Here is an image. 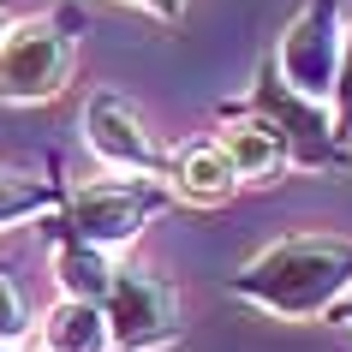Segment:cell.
<instances>
[{
    "label": "cell",
    "instance_id": "6da1fadb",
    "mask_svg": "<svg viewBox=\"0 0 352 352\" xmlns=\"http://www.w3.org/2000/svg\"><path fill=\"white\" fill-rule=\"evenodd\" d=\"M227 293L239 305L280 316V322H316L352 293V239L340 233H280L227 275Z\"/></svg>",
    "mask_w": 352,
    "mask_h": 352
},
{
    "label": "cell",
    "instance_id": "7a4b0ae2",
    "mask_svg": "<svg viewBox=\"0 0 352 352\" xmlns=\"http://www.w3.org/2000/svg\"><path fill=\"white\" fill-rule=\"evenodd\" d=\"M173 209V191L167 179H149V173H108V179H84V186L60 191V209L48 215V233L54 239H78L96 245V251H131L144 239V227L155 215Z\"/></svg>",
    "mask_w": 352,
    "mask_h": 352
},
{
    "label": "cell",
    "instance_id": "3957f363",
    "mask_svg": "<svg viewBox=\"0 0 352 352\" xmlns=\"http://www.w3.org/2000/svg\"><path fill=\"white\" fill-rule=\"evenodd\" d=\"M78 30H84L78 6H54V12H30V19L6 24V36H0V102L6 108L54 102L72 84Z\"/></svg>",
    "mask_w": 352,
    "mask_h": 352
},
{
    "label": "cell",
    "instance_id": "277c9868",
    "mask_svg": "<svg viewBox=\"0 0 352 352\" xmlns=\"http://www.w3.org/2000/svg\"><path fill=\"white\" fill-rule=\"evenodd\" d=\"M102 316H108L113 352H167L186 340L173 280H162L155 269H138V263H113V280L102 293Z\"/></svg>",
    "mask_w": 352,
    "mask_h": 352
},
{
    "label": "cell",
    "instance_id": "5b68a950",
    "mask_svg": "<svg viewBox=\"0 0 352 352\" xmlns=\"http://www.w3.org/2000/svg\"><path fill=\"white\" fill-rule=\"evenodd\" d=\"M251 108L280 131L287 167H305V173H340V167H352V149L334 138L329 102H305L298 90H287L275 78V66H263L257 90H251Z\"/></svg>",
    "mask_w": 352,
    "mask_h": 352
},
{
    "label": "cell",
    "instance_id": "8992f818",
    "mask_svg": "<svg viewBox=\"0 0 352 352\" xmlns=\"http://www.w3.org/2000/svg\"><path fill=\"white\" fill-rule=\"evenodd\" d=\"M340 36H346V19H340V0H305L275 42V78L287 90H298L305 102H329L334 96V72H340Z\"/></svg>",
    "mask_w": 352,
    "mask_h": 352
},
{
    "label": "cell",
    "instance_id": "52a82bcc",
    "mask_svg": "<svg viewBox=\"0 0 352 352\" xmlns=\"http://www.w3.org/2000/svg\"><path fill=\"white\" fill-rule=\"evenodd\" d=\"M84 144L108 173H149V179H167V149L149 138L144 113L131 108L120 90H96L84 102Z\"/></svg>",
    "mask_w": 352,
    "mask_h": 352
},
{
    "label": "cell",
    "instance_id": "ba28073f",
    "mask_svg": "<svg viewBox=\"0 0 352 352\" xmlns=\"http://www.w3.org/2000/svg\"><path fill=\"white\" fill-rule=\"evenodd\" d=\"M221 155L233 162L239 186H275L287 173V144L280 131L263 120L257 108H221V131H215Z\"/></svg>",
    "mask_w": 352,
    "mask_h": 352
},
{
    "label": "cell",
    "instance_id": "9c48e42d",
    "mask_svg": "<svg viewBox=\"0 0 352 352\" xmlns=\"http://www.w3.org/2000/svg\"><path fill=\"white\" fill-rule=\"evenodd\" d=\"M167 191L179 204H197V209H221L233 191H239V173L233 162L221 155L215 138H191V144L167 149Z\"/></svg>",
    "mask_w": 352,
    "mask_h": 352
},
{
    "label": "cell",
    "instance_id": "30bf717a",
    "mask_svg": "<svg viewBox=\"0 0 352 352\" xmlns=\"http://www.w3.org/2000/svg\"><path fill=\"white\" fill-rule=\"evenodd\" d=\"M36 346L42 352H113L108 316L90 298H54L36 322Z\"/></svg>",
    "mask_w": 352,
    "mask_h": 352
},
{
    "label": "cell",
    "instance_id": "8fae6325",
    "mask_svg": "<svg viewBox=\"0 0 352 352\" xmlns=\"http://www.w3.org/2000/svg\"><path fill=\"white\" fill-rule=\"evenodd\" d=\"M54 280H60V298L102 305V293L113 280V257L96 251V245H78V239H54Z\"/></svg>",
    "mask_w": 352,
    "mask_h": 352
},
{
    "label": "cell",
    "instance_id": "7c38bea8",
    "mask_svg": "<svg viewBox=\"0 0 352 352\" xmlns=\"http://www.w3.org/2000/svg\"><path fill=\"white\" fill-rule=\"evenodd\" d=\"M60 191L66 186H48V179H30V173L0 167V233L6 227H24V221H48L60 209Z\"/></svg>",
    "mask_w": 352,
    "mask_h": 352
},
{
    "label": "cell",
    "instance_id": "4fadbf2b",
    "mask_svg": "<svg viewBox=\"0 0 352 352\" xmlns=\"http://www.w3.org/2000/svg\"><path fill=\"white\" fill-rule=\"evenodd\" d=\"M329 113H334V138L352 149V24H346V36H340V72H334Z\"/></svg>",
    "mask_w": 352,
    "mask_h": 352
},
{
    "label": "cell",
    "instance_id": "5bb4252c",
    "mask_svg": "<svg viewBox=\"0 0 352 352\" xmlns=\"http://www.w3.org/2000/svg\"><path fill=\"white\" fill-rule=\"evenodd\" d=\"M30 329H36V322H30L24 293L0 275V346H24V340H30Z\"/></svg>",
    "mask_w": 352,
    "mask_h": 352
},
{
    "label": "cell",
    "instance_id": "9a60e30c",
    "mask_svg": "<svg viewBox=\"0 0 352 352\" xmlns=\"http://www.w3.org/2000/svg\"><path fill=\"white\" fill-rule=\"evenodd\" d=\"M126 6H138V12H149V19H162V24H179L191 0H126Z\"/></svg>",
    "mask_w": 352,
    "mask_h": 352
},
{
    "label": "cell",
    "instance_id": "2e32d148",
    "mask_svg": "<svg viewBox=\"0 0 352 352\" xmlns=\"http://www.w3.org/2000/svg\"><path fill=\"white\" fill-rule=\"evenodd\" d=\"M329 316H334V322H346V329H352V293H346V298H340V305H334V311H329Z\"/></svg>",
    "mask_w": 352,
    "mask_h": 352
},
{
    "label": "cell",
    "instance_id": "e0dca14e",
    "mask_svg": "<svg viewBox=\"0 0 352 352\" xmlns=\"http://www.w3.org/2000/svg\"><path fill=\"white\" fill-rule=\"evenodd\" d=\"M6 24H12V19H6V0H0V36H6Z\"/></svg>",
    "mask_w": 352,
    "mask_h": 352
},
{
    "label": "cell",
    "instance_id": "ac0fdd59",
    "mask_svg": "<svg viewBox=\"0 0 352 352\" xmlns=\"http://www.w3.org/2000/svg\"><path fill=\"white\" fill-rule=\"evenodd\" d=\"M19 352H42V346H19Z\"/></svg>",
    "mask_w": 352,
    "mask_h": 352
},
{
    "label": "cell",
    "instance_id": "d6986e66",
    "mask_svg": "<svg viewBox=\"0 0 352 352\" xmlns=\"http://www.w3.org/2000/svg\"><path fill=\"white\" fill-rule=\"evenodd\" d=\"M0 352H19V346H0Z\"/></svg>",
    "mask_w": 352,
    "mask_h": 352
}]
</instances>
